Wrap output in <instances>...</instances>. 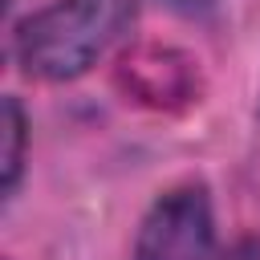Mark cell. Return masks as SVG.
<instances>
[{
	"instance_id": "obj_1",
	"label": "cell",
	"mask_w": 260,
	"mask_h": 260,
	"mask_svg": "<svg viewBox=\"0 0 260 260\" xmlns=\"http://www.w3.org/2000/svg\"><path fill=\"white\" fill-rule=\"evenodd\" d=\"M126 0H53L20 20L16 61L28 77L73 81L122 32Z\"/></svg>"
},
{
	"instance_id": "obj_2",
	"label": "cell",
	"mask_w": 260,
	"mask_h": 260,
	"mask_svg": "<svg viewBox=\"0 0 260 260\" xmlns=\"http://www.w3.org/2000/svg\"><path fill=\"white\" fill-rule=\"evenodd\" d=\"M134 260H215V223L207 191L187 183L158 195L138 228Z\"/></svg>"
},
{
	"instance_id": "obj_3",
	"label": "cell",
	"mask_w": 260,
	"mask_h": 260,
	"mask_svg": "<svg viewBox=\"0 0 260 260\" xmlns=\"http://www.w3.org/2000/svg\"><path fill=\"white\" fill-rule=\"evenodd\" d=\"M118 85L126 89V98L154 110L199 102V69L187 53L171 45H134L118 65Z\"/></svg>"
},
{
	"instance_id": "obj_4",
	"label": "cell",
	"mask_w": 260,
	"mask_h": 260,
	"mask_svg": "<svg viewBox=\"0 0 260 260\" xmlns=\"http://www.w3.org/2000/svg\"><path fill=\"white\" fill-rule=\"evenodd\" d=\"M24 138H28V122L16 98H4L0 106V191L12 195L20 167H24Z\"/></svg>"
},
{
	"instance_id": "obj_5",
	"label": "cell",
	"mask_w": 260,
	"mask_h": 260,
	"mask_svg": "<svg viewBox=\"0 0 260 260\" xmlns=\"http://www.w3.org/2000/svg\"><path fill=\"white\" fill-rule=\"evenodd\" d=\"M171 8H183V12H195V8H207L211 0H167Z\"/></svg>"
}]
</instances>
